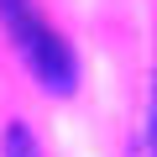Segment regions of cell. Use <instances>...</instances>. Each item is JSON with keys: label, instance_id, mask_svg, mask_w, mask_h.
<instances>
[{"label": "cell", "instance_id": "6da1fadb", "mask_svg": "<svg viewBox=\"0 0 157 157\" xmlns=\"http://www.w3.org/2000/svg\"><path fill=\"white\" fill-rule=\"evenodd\" d=\"M0 21H6L21 63L37 73V84L47 94H73L78 89V58H73V47L42 21V11L32 0H0Z\"/></svg>", "mask_w": 157, "mask_h": 157}, {"label": "cell", "instance_id": "7a4b0ae2", "mask_svg": "<svg viewBox=\"0 0 157 157\" xmlns=\"http://www.w3.org/2000/svg\"><path fill=\"white\" fill-rule=\"evenodd\" d=\"M6 157H42L37 136H32L21 121H11V126H6Z\"/></svg>", "mask_w": 157, "mask_h": 157}, {"label": "cell", "instance_id": "3957f363", "mask_svg": "<svg viewBox=\"0 0 157 157\" xmlns=\"http://www.w3.org/2000/svg\"><path fill=\"white\" fill-rule=\"evenodd\" d=\"M131 157H152V141H147V131L136 136V147H131Z\"/></svg>", "mask_w": 157, "mask_h": 157}]
</instances>
